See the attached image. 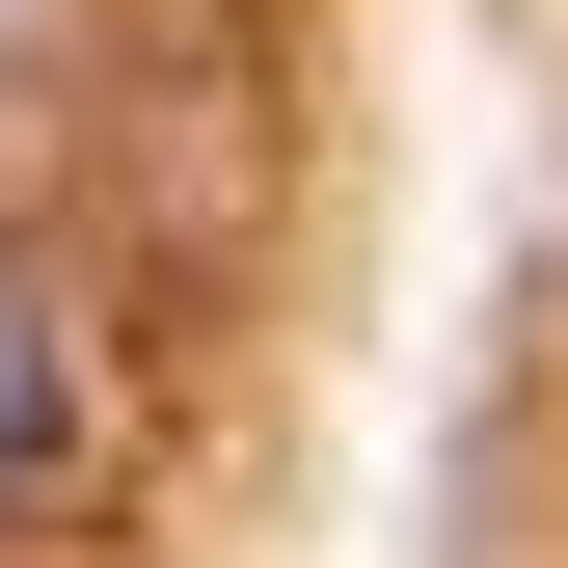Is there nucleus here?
<instances>
[{
	"label": "nucleus",
	"instance_id": "1",
	"mask_svg": "<svg viewBox=\"0 0 568 568\" xmlns=\"http://www.w3.org/2000/svg\"><path fill=\"white\" fill-rule=\"evenodd\" d=\"M28 460H54V325L0 298V487H28Z\"/></svg>",
	"mask_w": 568,
	"mask_h": 568
}]
</instances>
